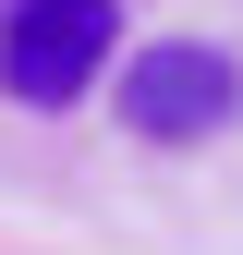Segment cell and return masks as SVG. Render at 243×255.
Segmentation results:
<instances>
[{
  "label": "cell",
  "mask_w": 243,
  "mask_h": 255,
  "mask_svg": "<svg viewBox=\"0 0 243 255\" xmlns=\"http://www.w3.org/2000/svg\"><path fill=\"white\" fill-rule=\"evenodd\" d=\"M98 73H122V12L110 0H12L0 12V98L73 110Z\"/></svg>",
  "instance_id": "cell-1"
},
{
  "label": "cell",
  "mask_w": 243,
  "mask_h": 255,
  "mask_svg": "<svg viewBox=\"0 0 243 255\" xmlns=\"http://www.w3.org/2000/svg\"><path fill=\"white\" fill-rule=\"evenodd\" d=\"M110 98H122V134H146V146H207V134L243 110V61L207 49V37H158V49L122 61Z\"/></svg>",
  "instance_id": "cell-2"
}]
</instances>
